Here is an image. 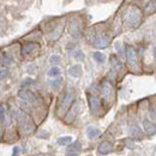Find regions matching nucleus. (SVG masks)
<instances>
[{
	"instance_id": "10",
	"label": "nucleus",
	"mask_w": 156,
	"mask_h": 156,
	"mask_svg": "<svg viewBox=\"0 0 156 156\" xmlns=\"http://www.w3.org/2000/svg\"><path fill=\"white\" fill-rule=\"evenodd\" d=\"M98 154L101 155H107L112 151V144L108 143V142H102L100 145H98Z\"/></svg>"
},
{
	"instance_id": "25",
	"label": "nucleus",
	"mask_w": 156,
	"mask_h": 156,
	"mask_svg": "<svg viewBox=\"0 0 156 156\" xmlns=\"http://www.w3.org/2000/svg\"><path fill=\"white\" fill-rule=\"evenodd\" d=\"M13 150H15V151H13L12 156H17V155H18V153H20V149H18V148H15Z\"/></svg>"
},
{
	"instance_id": "24",
	"label": "nucleus",
	"mask_w": 156,
	"mask_h": 156,
	"mask_svg": "<svg viewBox=\"0 0 156 156\" xmlns=\"http://www.w3.org/2000/svg\"><path fill=\"white\" fill-rule=\"evenodd\" d=\"M11 62H12L11 58H4V64H11Z\"/></svg>"
},
{
	"instance_id": "7",
	"label": "nucleus",
	"mask_w": 156,
	"mask_h": 156,
	"mask_svg": "<svg viewBox=\"0 0 156 156\" xmlns=\"http://www.w3.org/2000/svg\"><path fill=\"white\" fill-rule=\"evenodd\" d=\"M18 96H20L22 100H24L25 102H30V103H34L36 101V98L33 93H30L29 90H20L18 93Z\"/></svg>"
},
{
	"instance_id": "6",
	"label": "nucleus",
	"mask_w": 156,
	"mask_h": 156,
	"mask_svg": "<svg viewBox=\"0 0 156 156\" xmlns=\"http://www.w3.org/2000/svg\"><path fill=\"white\" fill-rule=\"evenodd\" d=\"M90 103V108L95 114H100L102 112V105H101V100L98 96H91L89 100Z\"/></svg>"
},
{
	"instance_id": "22",
	"label": "nucleus",
	"mask_w": 156,
	"mask_h": 156,
	"mask_svg": "<svg viewBox=\"0 0 156 156\" xmlns=\"http://www.w3.org/2000/svg\"><path fill=\"white\" fill-rule=\"evenodd\" d=\"M49 61H51V64H59L60 62V57L59 55H52Z\"/></svg>"
},
{
	"instance_id": "15",
	"label": "nucleus",
	"mask_w": 156,
	"mask_h": 156,
	"mask_svg": "<svg viewBox=\"0 0 156 156\" xmlns=\"http://www.w3.org/2000/svg\"><path fill=\"white\" fill-rule=\"evenodd\" d=\"M130 136L132 137V138H135V139H139V138H142L140 130H139L137 126H132V127L130 129Z\"/></svg>"
},
{
	"instance_id": "21",
	"label": "nucleus",
	"mask_w": 156,
	"mask_h": 156,
	"mask_svg": "<svg viewBox=\"0 0 156 156\" xmlns=\"http://www.w3.org/2000/svg\"><path fill=\"white\" fill-rule=\"evenodd\" d=\"M73 57H75V59H77V60H84V54L80 51H76L75 54H73Z\"/></svg>"
},
{
	"instance_id": "4",
	"label": "nucleus",
	"mask_w": 156,
	"mask_h": 156,
	"mask_svg": "<svg viewBox=\"0 0 156 156\" xmlns=\"http://www.w3.org/2000/svg\"><path fill=\"white\" fill-rule=\"evenodd\" d=\"M140 20H142V13L139 10H132L129 15V22L132 27H138L139 23H140Z\"/></svg>"
},
{
	"instance_id": "1",
	"label": "nucleus",
	"mask_w": 156,
	"mask_h": 156,
	"mask_svg": "<svg viewBox=\"0 0 156 156\" xmlns=\"http://www.w3.org/2000/svg\"><path fill=\"white\" fill-rule=\"evenodd\" d=\"M126 58H127V62H129L130 67H131L132 70H138V58H137V53L132 47H127V49H126Z\"/></svg>"
},
{
	"instance_id": "5",
	"label": "nucleus",
	"mask_w": 156,
	"mask_h": 156,
	"mask_svg": "<svg viewBox=\"0 0 156 156\" xmlns=\"http://www.w3.org/2000/svg\"><path fill=\"white\" fill-rule=\"evenodd\" d=\"M39 51H40L39 44L31 42V43H28V44H25V46L23 47L22 53H23L24 55H33V54H36Z\"/></svg>"
},
{
	"instance_id": "13",
	"label": "nucleus",
	"mask_w": 156,
	"mask_h": 156,
	"mask_svg": "<svg viewBox=\"0 0 156 156\" xmlns=\"http://www.w3.org/2000/svg\"><path fill=\"white\" fill-rule=\"evenodd\" d=\"M67 151H69V153H71V155H73V153H78V151H80V143H79V142H73L72 144H70V145H69Z\"/></svg>"
},
{
	"instance_id": "14",
	"label": "nucleus",
	"mask_w": 156,
	"mask_h": 156,
	"mask_svg": "<svg viewBox=\"0 0 156 156\" xmlns=\"http://www.w3.org/2000/svg\"><path fill=\"white\" fill-rule=\"evenodd\" d=\"M72 137L70 136H64V137H60L58 138V144L59 145H70L72 144Z\"/></svg>"
},
{
	"instance_id": "28",
	"label": "nucleus",
	"mask_w": 156,
	"mask_h": 156,
	"mask_svg": "<svg viewBox=\"0 0 156 156\" xmlns=\"http://www.w3.org/2000/svg\"><path fill=\"white\" fill-rule=\"evenodd\" d=\"M154 115H155V118H156V112H154Z\"/></svg>"
},
{
	"instance_id": "23",
	"label": "nucleus",
	"mask_w": 156,
	"mask_h": 156,
	"mask_svg": "<svg viewBox=\"0 0 156 156\" xmlns=\"http://www.w3.org/2000/svg\"><path fill=\"white\" fill-rule=\"evenodd\" d=\"M4 119H5V108L0 107V120H4Z\"/></svg>"
},
{
	"instance_id": "17",
	"label": "nucleus",
	"mask_w": 156,
	"mask_h": 156,
	"mask_svg": "<svg viewBox=\"0 0 156 156\" xmlns=\"http://www.w3.org/2000/svg\"><path fill=\"white\" fill-rule=\"evenodd\" d=\"M60 69L59 67H57V66H53L49 71H48V76L49 77H58L59 75H60Z\"/></svg>"
},
{
	"instance_id": "12",
	"label": "nucleus",
	"mask_w": 156,
	"mask_h": 156,
	"mask_svg": "<svg viewBox=\"0 0 156 156\" xmlns=\"http://www.w3.org/2000/svg\"><path fill=\"white\" fill-rule=\"evenodd\" d=\"M69 73L71 76H73V77H79L82 75V67H80V65H73V66H71L70 70H69Z\"/></svg>"
},
{
	"instance_id": "9",
	"label": "nucleus",
	"mask_w": 156,
	"mask_h": 156,
	"mask_svg": "<svg viewBox=\"0 0 156 156\" xmlns=\"http://www.w3.org/2000/svg\"><path fill=\"white\" fill-rule=\"evenodd\" d=\"M94 44H95L96 48H106L109 44V37L106 36V35H102L98 39L95 40V43Z\"/></svg>"
},
{
	"instance_id": "2",
	"label": "nucleus",
	"mask_w": 156,
	"mask_h": 156,
	"mask_svg": "<svg viewBox=\"0 0 156 156\" xmlns=\"http://www.w3.org/2000/svg\"><path fill=\"white\" fill-rule=\"evenodd\" d=\"M73 98H75V95H73L72 91H70V93L66 94V96L61 101V105H60V107H59V109H58L59 114L66 113V111L69 109V107H71V105H72V102H73Z\"/></svg>"
},
{
	"instance_id": "16",
	"label": "nucleus",
	"mask_w": 156,
	"mask_h": 156,
	"mask_svg": "<svg viewBox=\"0 0 156 156\" xmlns=\"http://www.w3.org/2000/svg\"><path fill=\"white\" fill-rule=\"evenodd\" d=\"M156 11V1H150L145 6V12L149 15V13H154Z\"/></svg>"
},
{
	"instance_id": "3",
	"label": "nucleus",
	"mask_w": 156,
	"mask_h": 156,
	"mask_svg": "<svg viewBox=\"0 0 156 156\" xmlns=\"http://www.w3.org/2000/svg\"><path fill=\"white\" fill-rule=\"evenodd\" d=\"M102 93H103V96H105L106 100L112 101L113 98H114V88H113V85L109 82H105L102 84Z\"/></svg>"
},
{
	"instance_id": "29",
	"label": "nucleus",
	"mask_w": 156,
	"mask_h": 156,
	"mask_svg": "<svg viewBox=\"0 0 156 156\" xmlns=\"http://www.w3.org/2000/svg\"><path fill=\"white\" fill-rule=\"evenodd\" d=\"M69 156H77V155H69Z\"/></svg>"
},
{
	"instance_id": "18",
	"label": "nucleus",
	"mask_w": 156,
	"mask_h": 156,
	"mask_svg": "<svg viewBox=\"0 0 156 156\" xmlns=\"http://www.w3.org/2000/svg\"><path fill=\"white\" fill-rule=\"evenodd\" d=\"M94 59L98 62H103L106 60V55L103 53H101V52H96V53H94Z\"/></svg>"
},
{
	"instance_id": "27",
	"label": "nucleus",
	"mask_w": 156,
	"mask_h": 156,
	"mask_svg": "<svg viewBox=\"0 0 156 156\" xmlns=\"http://www.w3.org/2000/svg\"><path fill=\"white\" fill-rule=\"evenodd\" d=\"M0 137H1V129H0Z\"/></svg>"
},
{
	"instance_id": "19",
	"label": "nucleus",
	"mask_w": 156,
	"mask_h": 156,
	"mask_svg": "<svg viewBox=\"0 0 156 156\" xmlns=\"http://www.w3.org/2000/svg\"><path fill=\"white\" fill-rule=\"evenodd\" d=\"M7 76H9V70L6 67H1L0 69V80L7 78Z\"/></svg>"
},
{
	"instance_id": "11",
	"label": "nucleus",
	"mask_w": 156,
	"mask_h": 156,
	"mask_svg": "<svg viewBox=\"0 0 156 156\" xmlns=\"http://www.w3.org/2000/svg\"><path fill=\"white\" fill-rule=\"evenodd\" d=\"M100 129H98L96 126H89L88 129H87V135L88 137L90 138V139H95L96 137H98L100 135Z\"/></svg>"
},
{
	"instance_id": "26",
	"label": "nucleus",
	"mask_w": 156,
	"mask_h": 156,
	"mask_svg": "<svg viewBox=\"0 0 156 156\" xmlns=\"http://www.w3.org/2000/svg\"><path fill=\"white\" fill-rule=\"evenodd\" d=\"M153 54H154V57L156 58V47H154V49H153Z\"/></svg>"
},
{
	"instance_id": "8",
	"label": "nucleus",
	"mask_w": 156,
	"mask_h": 156,
	"mask_svg": "<svg viewBox=\"0 0 156 156\" xmlns=\"http://www.w3.org/2000/svg\"><path fill=\"white\" fill-rule=\"evenodd\" d=\"M143 126H144V130H145V132H147L148 135L153 136V135H155L156 133V126L149 120V119H144V121H143Z\"/></svg>"
},
{
	"instance_id": "20",
	"label": "nucleus",
	"mask_w": 156,
	"mask_h": 156,
	"mask_svg": "<svg viewBox=\"0 0 156 156\" xmlns=\"http://www.w3.org/2000/svg\"><path fill=\"white\" fill-rule=\"evenodd\" d=\"M60 84H61V79H54V80L51 82V87L53 89H58L59 87H60Z\"/></svg>"
}]
</instances>
